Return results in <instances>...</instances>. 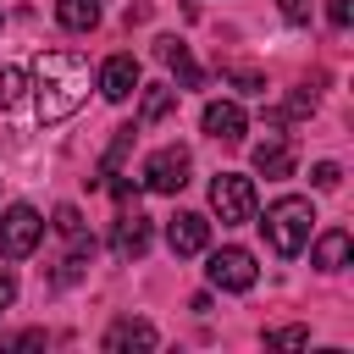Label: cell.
<instances>
[{
  "label": "cell",
  "instance_id": "6da1fadb",
  "mask_svg": "<svg viewBox=\"0 0 354 354\" xmlns=\"http://www.w3.org/2000/svg\"><path fill=\"white\" fill-rule=\"evenodd\" d=\"M28 83H33L39 122H61V116H72L88 100V61L72 55V50H44L28 66Z\"/></svg>",
  "mask_w": 354,
  "mask_h": 354
},
{
  "label": "cell",
  "instance_id": "7a4b0ae2",
  "mask_svg": "<svg viewBox=\"0 0 354 354\" xmlns=\"http://www.w3.org/2000/svg\"><path fill=\"white\" fill-rule=\"evenodd\" d=\"M310 221H315V210H310V199H299V194H288V199H277V205H266V243L277 249V254H299L304 243H310Z\"/></svg>",
  "mask_w": 354,
  "mask_h": 354
},
{
  "label": "cell",
  "instance_id": "3957f363",
  "mask_svg": "<svg viewBox=\"0 0 354 354\" xmlns=\"http://www.w3.org/2000/svg\"><path fill=\"white\" fill-rule=\"evenodd\" d=\"M210 210H216L227 227L249 221V216H254V183H249V177H238V171L210 177Z\"/></svg>",
  "mask_w": 354,
  "mask_h": 354
},
{
  "label": "cell",
  "instance_id": "277c9868",
  "mask_svg": "<svg viewBox=\"0 0 354 354\" xmlns=\"http://www.w3.org/2000/svg\"><path fill=\"white\" fill-rule=\"evenodd\" d=\"M39 238H44V221H39V210H33V205H11V210L0 216V254H6V260L33 254V249H39Z\"/></svg>",
  "mask_w": 354,
  "mask_h": 354
},
{
  "label": "cell",
  "instance_id": "5b68a950",
  "mask_svg": "<svg viewBox=\"0 0 354 354\" xmlns=\"http://www.w3.org/2000/svg\"><path fill=\"white\" fill-rule=\"evenodd\" d=\"M205 277H210V288H221V293H249L254 277H260V266H254L249 249H216L210 266H205Z\"/></svg>",
  "mask_w": 354,
  "mask_h": 354
},
{
  "label": "cell",
  "instance_id": "8992f818",
  "mask_svg": "<svg viewBox=\"0 0 354 354\" xmlns=\"http://www.w3.org/2000/svg\"><path fill=\"white\" fill-rule=\"evenodd\" d=\"M188 149L183 144H166V149H155L149 160H144V188H155V194H177L183 183H188Z\"/></svg>",
  "mask_w": 354,
  "mask_h": 354
},
{
  "label": "cell",
  "instance_id": "52a82bcc",
  "mask_svg": "<svg viewBox=\"0 0 354 354\" xmlns=\"http://www.w3.org/2000/svg\"><path fill=\"white\" fill-rule=\"evenodd\" d=\"M166 243H171V254H199V249L210 243V221L194 216V210H177V216L166 221Z\"/></svg>",
  "mask_w": 354,
  "mask_h": 354
},
{
  "label": "cell",
  "instance_id": "ba28073f",
  "mask_svg": "<svg viewBox=\"0 0 354 354\" xmlns=\"http://www.w3.org/2000/svg\"><path fill=\"white\" fill-rule=\"evenodd\" d=\"M94 83H100V94H105V100H127V94L138 88V61H133V55H111V61L100 66V77H94Z\"/></svg>",
  "mask_w": 354,
  "mask_h": 354
},
{
  "label": "cell",
  "instance_id": "9c48e42d",
  "mask_svg": "<svg viewBox=\"0 0 354 354\" xmlns=\"http://www.w3.org/2000/svg\"><path fill=\"white\" fill-rule=\"evenodd\" d=\"M205 133L221 138V144H238V138H243V105H232V100H210V105H205Z\"/></svg>",
  "mask_w": 354,
  "mask_h": 354
},
{
  "label": "cell",
  "instance_id": "30bf717a",
  "mask_svg": "<svg viewBox=\"0 0 354 354\" xmlns=\"http://www.w3.org/2000/svg\"><path fill=\"white\" fill-rule=\"evenodd\" d=\"M155 343H160L155 326H149V321H133V315L105 332V348H111V354H122V348H155Z\"/></svg>",
  "mask_w": 354,
  "mask_h": 354
},
{
  "label": "cell",
  "instance_id": "8fae6325",
  "mask_svg": "<svg viewBox=\"0 0 354 354\" xmlns=\"http://www.w3.org/2000/svg\"><path fill=\"white\" fill-rule=\"evenodd\" d=\"M111 243H116V254H122V260H138V254L149 249V221H144L138 210H133V216H122V221H116V238H111Z\"/></svg>",
  "mask_w": 354,
  "mask_h": 354
},
{
  "label": "cell",
  "instance_id": "7c38bea8",
  "mask_svg": "<svg viewBox=\"0 0 354 354\" xmlns=\"http://www.w3.org/2000/svg\"><path fill=\"white\" fill-rule=\"evenodd\" d=\"M348 249H354V238H348L343 227H332V232L315 238V254H310V260H315L321 271H343V266H348Z\"/></svg>",
  "mask_w": 354,
  "mask_h": 354
},
{
  "label": "cell",
  "instance_id": "4fadbf2b",
  "mask_svg": "<svg viewBox=\"0 0 354 354\" xmlns=\"http://www.w3.org/2000/svg\"><path fill=\"white\" fill-rule=\"evenodd\" d=\"M254 171H260V177H288V171H293V149H288L282 138L254 144Z\"/></svg>",
  "mask_w": 354,
  "mask_h": 354
},
{
  "label": "cell",
  "instance_id": "5bb4252c",
  "mask_svg": "<svg viewBox=\"0 0 354 354\" xmlns=\"http://www.w3.org/2000/svg\"><path fill=\"white\" fill-rule=\"evenodd\" d=\"M55 22L72 33H88L100 22V0H55Z\"/></svg>",
  "mask_w": 354,
  "mask_h": 354
},
{
  "label": "cell",
  "instance_id": "9a60e30c",
  "mask_svg": "<svg viewBox=\"0 0 354 354\" xmlns=\"http://www.w3.org/2000/svg\"><path fill=\"white\" fill-rule=\"evenodd\" d=\"M160 61L177 72V83H183V88H199V66H194L188 44H177V39H160Z\"/></svg>",
  "mask_w": 354,
  "mask_h": 354
},
{
  "label": "cell",
  "instance_id": "2e32d148",
  "mask_svg": "<svg viewBox=\"0 0 354 354\" xmlns=\"http://www.w3.org/2000/svg\"><path fill=\"white\" fill-rule=\"evenodd\" d=\"M177 105V88H166V83H155V88H144V105H138V122L149 127V122H160L166 111Z\"/></svg>",
  "mask_w": 354,
  "mask_h": 354
},
{
  "label": "cell",
  "instance_id": "e0dca14e",
  "mask_svg": "<svg viewBox=\"0 0 354 354\" xmlns=\"http://www.w3.org/2000/svg\"><path fill=\"white\" fill-rule=\"evenodd\" d=\"M22 94H28V72L22 66H0V111H11Z\"/></svg>",
  "mask_w": 354,
  "mask_h": 354
},
{
  "label": "cell",
  "instance_id": "ac0fdd59",
  "mask_svg": "<svg viewBox=\"0 0 354 354\" xmlns=\"http://www.w3.org/2000/svg\"><path fill=\"white\" fill-rule=\"evenodd\" d=\"M266 343H277V348H299V343H310V332H304V326H277V332H266Z\"/></svg>",
  "mask_w": 354,
  "mask_h": 354
},
{
  "label": "cell",
  "instance_id": "d6986e66",
  "mask_svg": "<svg viewBox=\"0 0 354 354\" xmlns=\"http://www.w3.org/2000/svg\"><path fill=\"white\" fill-rule=\"evenodd\" d=\"M55 232H61V238H77V232H83V216H77L72 205H61V210H55Z\"/></svg>",
  "mask_w": 354,
  "mask_h": 354
},
{
  "label": "cell",
  "instance_id": "ffe728a7",
  "mask_svg": "<svg viewBox=\"0 0 354 354\" xmlns=\"http://www.w3.org/2000/svg\"><path fill=\"white\" fill-rule=\"evenodd\" d=\"M326 22L332 28H348L354 22V0H326Z\"/></svg>",
  "mask_w": 354,
  "mask_h": 354
},
{
  "label": "cell",
  "instance_id": "44dd1931",
  "mask_svg": "<svg viewBox=\"0 0 354 354\" xmlns=\"http://www.w3.org/2000/svg\"><path fill=\"white\" fill-rule=\"evenodd\" d=\"M310 183H315V188H337V183H343V171H337L332 160H321V166L310 171Z\"/></svg>",
  "mask_w": 354,
  "mask_h": 354
},
{
  "label": "cell",
  "instance_id": "7402d4cb",
  "mask_svg": "<svg viewBox=\"0 0 354 354\" xmlns=\"http://www.w3.org/2000/svg\"><path fill=\"white\" fill-rule=\"evenodd\" d=\"M282 17L288 22H310V0H282Z\"/></svg>",
  "mask_w": 354,
  "mask_h": 354
},
{
  "label": "cell",
  "instance_id": "603a6c76",
  "mask_svg": "<svg viewBox=\"0 0 354 354\" xmlns=\"http://www.w3.org/2000/svg\"><path fill=\"white\" fill-rule=\"evenodd\" d=\"M111 194H116V199L127 205V199H138V183H127V177H116V183H111Z\"/></svg>",
  "mask_w": 354,
  "mask_h": 354
},
{
  "label": "cell",
  "instance_id": "cb8c5ba5",
  "mask_svg": "<svg viewBox=\"0 0 354 354\" xmlns=\"http://www.w3.org/2000/svg\"><path fill=\"white\" fill-rule=\"evenodd\" d=\"M11 299H17V277H11V271H0V310H6Z\"/></svg>",
  "mask_w": 354,
  "mask_h": 354
}]
</instances>
